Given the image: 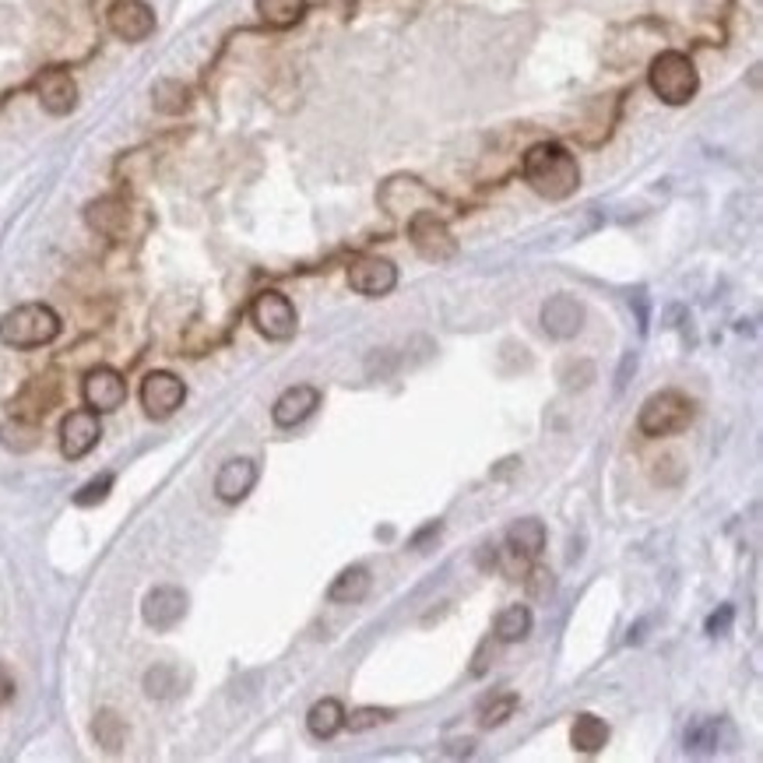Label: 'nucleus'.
Returning <instances> with one entry per match:
<instances>
[{"instance_id":"1a4fd4ad","label":"nucleus","mask_w":763,"mask_h":763,"mask_svg":"<svg viewBox=\"0 0 763 763\" xmlns=\"http://www.w3.org/2000/svg\"><path fill=\"white\" fill-rule=\"evenodd\" d=\"M187 609H191L187 591L162 584V588H152L149 594H144L141 616H144V623H149L152 630H173L183 616H187Z\"/></svg>"},{"instance_id":"473e14b6","label":"nucleus","mask_w":763,"mask_h":763,"mask_svg":"<svg viewBox=\"0 0 763 763\" xmlns=\"http://www.w3.org/2000/svg\"><path fill=\"white\" fill-rule=\"evenodd\" d=\"M535 577H539V581H528V588L535 591V594H542L546 588L552 591V573H546V570H531Z\"/></svg>"},{"instance_id":"4468645a","label":"nucleus","mask_w":763,"mask_h":763,"mask_svg":"<svg viewBox=\"0 0 763 763\" xmlns=\"http://www.w3.org/2000/svg\"><path fill=\"white\" fill-rule=\"evenodd\" d=\"M542 327H546V335L560 338V342L577 338V335H581V327H584V306H581V299L552 296L542 306Z\"/></svg>"},{"instance_id":"39448f33","label":"nucleus","mask_w":763,"mask_h":763,"mask_svg":"<svg viewBox=\"0 0 763 763\" xmlns=\"http://www.w3.org/2000/svg\"><path fill=\"white\" fill-rule=\"evenodd\" d=\"M251 321L254 327L264 335V338H272V342H288L296 335V306L288 303V296L275 293V288H267V293L254 296L251 303Z\"/></svg>"},{"instance_id":"423d86ee","label":"nucleus","mask_w":763,"mask_h":763,"mask_svg":"<svg viewBox=\"0 0 763 763\" xmlns=\"http://www.w3.org/2000/svg\"><path fill=\"white\" fill-rule=\"evenodd\" d=\"M408 236H411V246L419 251V257H426L433 264H444V261L458 257V240L450 236L444 218H437L433 212H416V215H411Z\"/></svg>"},{"instance_id":"9d476101","label":"nucleus","mask_w":763,"mask_h":763,"mask_svg":"<svg viewBox=\"0 0 763 763\" xmlns=\"http://www.w3.org/2000/svg\"><path fill=\"white\" fill-rule=\"evenodd\" d=\"M99 437H102V423H99V411L92 408H78L60 423V450H64V458L71 461L85 458V454L99 444Z\"/></svg>"},{"instance_id":"6e6552de","label":"nucleus","mask_w":763,"mask_h":763,"mask_svg":"<svg viewBox=\"0 0 763 763\" xmlns=\"http://www.w3.org/2000/svg\"><path fill=\"white\" fill-rule=\"evenodd\" d=\"M348 285H353L359 296L380 299L387 293H395L398 267L387 257H359V261H353V267H348Z\"/></svg>"},{"instance_id":"6ab92c4d","label":"nucleus","mask_w":763,"mask_h":763,"mask_svg":"<svg viewBox=\"0 0 763 763\" xmlns=\"http://www.w3.org/2000/svg\"><path fill=\"white\" fill-rule=\"evenodd\" d=\"M507 546H510L513 556H518V560H535V556L546 549V525L539 518L513 521L507 528Z\"/></svg>"},{"instance_id":"c85d7f7f","label":"nucleus","mask_w":763,"mask_h":763,"mask_svg":"<svg viewBox=\"0 0 763 763\" xmlns=\"http://www.w3.org/2000/svg\"><path fill=\"white\" fill-rule=\"evenodd\" d=\"M144 690H149V696H173L180 686H176V669L173 665H155L149 675H144Z\"/></svg>"},{"instance_id":"2eb2a0df","label":"nucleus","mask_w":763,"mask_h":763,"mask_svg":"<svg viewBox=\"0 0 763 763\" xmlns=\"http://www.w3.org/2000/svg\"><path fill=\"white\" fill-rule=\"evenodd\" d=\"M257 486V465L251 458H233L218 468L215 476V497L225 503H240L254 492Z\"/></svg>"},{"instance_id":"0eeeda50","label":"nucleus","mask_w":763,"mask_h":763,"mask_svg":"<svg viewBox=\"0 0 763 763\" xmlns=\"http://www.w3.org/2000/svg\"><path fill=\"white\" fill-rule=\"evenodd\" d=\"M183 401H187V387H183L176 374L155 369V374L141 380V408L149 411L152 419H170Z\"/></svg>"},{"instance_id":"5701e85b","label":"nucleus","mask_w":763,"mask_h":763,"mask_svg":"<svg viewBox=\"0 0 763 763\" xmlns=\"http://www.w3.org/2000/svg\"><path fill=\"white\" fill-rule=\"evenodd\" d=\"M531 633V609L528 606H507L497 616V641L503 644H518Z\"/></svg>"},{"instance_id":"aec40b11","label":"nucleus","mask_w":763,"mask_h":763,"mask_svg":"<svg viewBox=\"0 0 763 763\" xmlns=\"http://www.w3.org/2000/svg\"><path fill=\"white\" fill-rule=\"evenodd\" d=\"M570 742L577 753H602L606 742H609V725L598 714H577L573 718V729H570Z\"/></svg>"},{"instance_id":"f8f14e48","label":"nucleus","mask_w":763,"mask_h":763,"mask_svg":"<svg viewBox=\"0 0 763 763\" xmlns=\"http://www.w3.org/2000/svg\"><path fill=\"white\" fill-rule=\"evenodd\" d=\"M110 29L123 43H141L155 32V11L144 0H116L110 8Z\"/></svg>"},{"instance_id":"20e7f679","label":"nucleus","mask_w":763,"mask_h":763,"mask_svg":"<svg viewBox=\"0 0 763 763\" xmlns=\"http://www.w3.org/2000/svg\"><path fill=\"white\" fill-rule=\"evenodd\" d=\"M693 423V401L679 390H658L641 405V416H637V426H641L644 437H672V433H683Z\"/></svg>"},{"instance_id":"ddd939ff","label":"nucleus","mask_w":763,"mask_h":763,"mask_svg":"<svg viewBox=\"0 0 763 763\" xmlns=\"http://www.w3.org/2000/svg\"><path fill=\"white\" fill-rule=\"evenodd\" d=\"M321 408V390L314 384H296L278 395L275 408H272V419L282 429H293L299 423H306Z\"/></svg>"},{"instance_id":"f257e3e1","label":"nucleus","mask_w":763,"mask_h":763,"mask_svg":"<svg viewBox=\"0 0 763 763\" xmlns=\"http://www.w3.org/2000/svg\"><path fill=\"white\" fill-rule=\"evenodd\" d=\"M525 180L539 197L567 201L577 187H581V170H577V159L563 149V144L542 141V144H535V149H528L525 155Z\"/></svg>"},{"instance_id":"7c9ffc66","label":"nucleus","mask_w":763,"mask_h":763,"mask_svg":"<svg viewBox=\"0 0 763 763\" xmlns=\"http://www.w3.org/2000/svg\"><path fill=\"white\" fill-rule=\"evenodd\" d=\"M110 486H113V476H99L95 482H89V486H81V489H78L74 503H78V507H92V503H102V500H106Z\"/></svg>"},{"instance_id":"dca6fc26","label":"nucleus","mask_w":763,"mask_h":763,"mask_svg":"<svg viewBox=\"0 0 763 763\" xmlns=\"http://www.w3.org/2000/svg\"><path fill=\"white\" fill-rule=\"evenodd\" d=\"M35 92H39V102H43V110L53 116H68L78 106V85L68 71H47L35 81Z\"/></svg>"},{"instance_id":"c756f323","label":"nucleus","mask_w":763,"mask_h":763,"mask_svg":"<svg viewBox=\"0 0 763 763\" xmlns=\"http://www.w3.org/2000/svg\"><path fill=\"white\" fill-rule=\"evenodd\" d=\"M390 711H380V708H359L353 714H345V725L353 729V732H366V729H374L380 725V721H387Z\"/></svg>"},{"instance_id":"9b49d317","label":"nucleus","mask_w":763,"mask_h":763,"mask_svg":"<svg viewBox=\"0 0 763 763\" xmlns=\"http://www.w3.org/2000/svg\"><path fill=\"white\" fill-rule=\"evenodd\" d=\"M81 398H85V405L92 411H116L123 405V398H128V384H123V377L116 374V369L110 366H95L85 374V384H81Z\"/></svg>"},{"instance_id":"7ed1b4c3","label":"nucleus","mask_w":763,"mask_h":763,"mask_svg":"<svg viewBox=\"0 0 763 763\" xmlns=\"http://www.w3.org/2000/svg\"><path fill=\"white\" fill-rule=\"evenodd\" d=\"M648 81H651V92L662 102H669V106H686L700 89V74L693 68V60L675 50H665L651 60Z\"/></svg>"},{"instance_id":"393cba45","label":"nucleus","mask_w":763,"mask_h":763,"mask_svg":"<svg viewBox=\"0 0 763 763\" xmlns=\"http://www.w3.org/2000/svg\"><path fill=\"white\" fill-rule=\"evenodd\" d=\"M513 711H518V693H492L479 704V721L486 729H497Z\"/></svg>"},{"instance_id":"412c9836","label":"nucleus","mask_w":763,"mask_h":763,"mask_svg":"<svg viewBox=\"0 0 763 763\" xmlns=\"http://www.w3.org/2000/svg\"><path fill=\"white\" fill-rule=\"evenodd\" d=\"M306 729H311L317 739H335L345 729V708L338 704L335 696L317 700V704L311 708V714H306Z\"/></svg>"},{"instance_id":"cd10ccee","label":"nucleus","mask_w":763,"mask_h":763,"mask_svg":"<svg viewBox=\"0 0 763 763\" xmlns=\"http://www.w3.org/2000/svg\"><path fill=\"white\" fill-rule=\"evenodd\" d=\"M191 102V92L180 81H159L155 85V110L159 113H183Z\"/></svg>"},{"instance_id":"2f4dec72","label":"nucleus","mask_w":763,"mask_h":763,"mask_svg":"<svg viewBox=\"0 0 763 763\" xmlns=\"http://www.w3.org/2000/svg\"><path fill=\"white\" fill-rule=\"evenodd\" d=\"M729 627H732V606H721V612H714L708 620V633L718 637V633H725Z\"/></svg>"},{"instance_id":"a878e982","label":"nucleus","mask_w":763,"mask_h":763,"mask_svg":"<svg viewBox=\"0 0 763 763\" xmlns=\"http://www.w3.org/2000/svg\"><path fill=\"white\" fill-rule=\"evenodd\" d=\"M0 444H4L8 450H18V454H22V450H32V447L39 444V429H35L29 419L18 416V419H11V423L0 426Z\"/></svg>"},{"instance_id":"4be33fe9","label":"nucleus","mask_w":763,"mask_h":763,"mask_svg":"<svg viewBox=\"0 0 763 763\" xmlns=\"http://www.w3.org/2000/svg\"><path fill=\"white\" fill-rule=\"evenodd\" d=\"M257 14L275 29H293L306 14V0H257Z\"/></svg>"},{"instance_id":"a211bd4d","label":"nucleus","mask_w":763,"mask_h":763,"mask_svg":"<svg viewBox=\"0 0 763 763\" xmlns=\"http://www.w3.org/2000/svg\"><path fill=\"white\" fill-rule=\"evenodd\" d=\"M369 588H374V577H369V570L366 567H345L335 581H332V588H327V598H332V602H338V606H356V602H363V598L369 594Z\"/></svg>"},{"instance_id":"f3484780","label":"nucleus","mask_w":763,"mask_h":763,"mask_svg":"<svg viewBox=\"0 0 763 763\" xmlns=\"http://www.w3.org/2000/svg\"><path fill=\"white\" fill-rule=\"evenodd\" d=\"M85 222L92 225L95 233H102V236H120L123 230H128L131 212H128V204H123V201L102 197V201H92L89 208H85Z\"/></svg>"},{"instance_id":"f03ea898","label":"nucleus","mask_w":763,"mask_h":763,"mask_svg":"<svg viewBox=\"0 0 763 763\" xmlns=\"http://www.w3.org/2000/svg\"><path fill=\"white\" fill-rule=\"evenodd\" d=\"M60 335V317L47 303H22L0 317V342L11 348H39Z\"/></svg>"},{"instance_id":"bb28decb","label":"nucleus","mask_w":763,"mask_h":763,"mask_svg":"<svg viewBox=\"0 0 763 763\" xmlns=\"http://www.w3.org/2000/svg\"><path fill=\"white\" fill-rule=\"evenodd\" d=\"M92 732H95L99 746L106 750V753H120V750H123V739H128V729H123V721H120L113 711H102V714L95 718Z\"/></svg>"},{"instance_id":"b1692460","label":"nucleus","mask_w":763,"mask_h":763,"mask_svg":"<svg viewBox=\"0 0 763 763\" xmlns=\"http://www.w3.org/2000/svg\"><path fill=\"white\" fill-rule=\"evenodd\" d=\"M721 729H725V721L721 718H696L686 729V750L690 753H714L721 746Z\"/></svg>"}]
</instances>
